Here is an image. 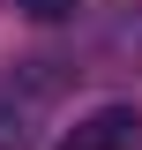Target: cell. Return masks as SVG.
Listing matches in <instances>:
<instances>
[{
  "label": "cell",
  "mask_w": 142,
  "mask_h": 150,
  "mask_svg": "<svg viewBox=\"0 0 142 150\" xmlns=\"http://www.w3.org/2000/svg\"><path fill=\"white\" fill-rule=\"evenodd\" d=\"M60 83H67L60 60H22V68L0 83V150H30L37 143V112L53 105Z\"/></svg>",
  "instance_id": "1"
},
{
  "label": "cell",
  "mask_w": 142,
  "mask_h": 150,
  "mask_svg": "<svg viewBox=\"0 0 142 150\" xmlns=\"http://www.w3.org/2000/svg\"><path fill=\"white\" fill-rule=\"evenodd\" d=\"M135 143H142V112L135 105H97V112H82L53 150H135Z\"/></svg>",
  "instance_id": "2"
},
{
  "label": "cell",
  "mask_w": 142,
  "mask_h": 150,
  "mask_svg": "<svg viewBox=\"0 0 142 150\" xmlns=\"http://www.w3.org/2000/svg\"><path fill=\"white\" fill-rule=\"evenodd\" d=\"M15 8L30 23H75V15H82V0H15Z\"/></svg>",
  "instance_id": "3"
}]
</instances>
